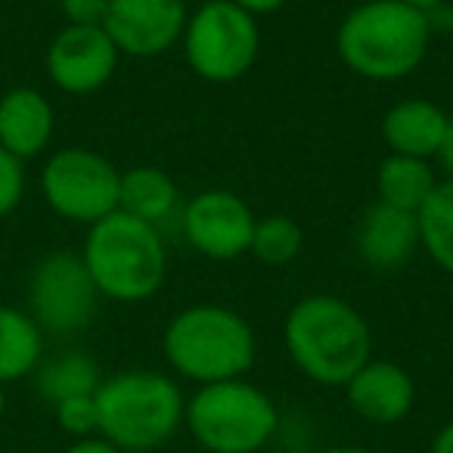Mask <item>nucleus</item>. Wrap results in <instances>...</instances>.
<instances>
[{"mask_svg": "<svg viewBox=\"0 0 453 453\" xmlns=\"http://www.w3.org/2000/svg\"><path fill=\"white\" fill-rule=\"evenodd\" d=\"M283 342L298 372L326 388H345L372 351L364 314L329 292H314L292 304L283 323Z\"/></svg>", "mask_w": 453, "mask_h": 453, "instance_id": "obj_1", "label": "nucleus"}, {"mask_svg": "<svg viewBox=\"0 0 453 453\" xmlns=\"http://www.w3.org/2000/svg\"><path fill=\"white\" fill-rule=\"evenodd\" d=\"M432 32V16L401 0H364L339 22L335 50L357 78L401 81L422 65Z\"/></svg>", "mask_w": 453, "mask_h": 453, "instance_id": "obj_2", "label": "nucleus"}, {"mask_svg": "<svg viewBox=\"0 0 453 453\" xmlns=\"http://www.w3.org/2000/svg\"><path fill=\"white\" fill-rule=\"evenodd\" d=\"M165 360L177 376L211 385L246 379L258 357L252 323L224 304H193L165 326Z\"/></svg>", "mask_w": 453, "mask_h": 453, "instance_id": "obj_3", "label": "nucleus"}, {"mask_svg": "<svg viewBox=\"0 0 453 453\" xmlns=\"http://www.w3.org/2000/svg\"><path fill=\"white\" fill-rule=\"evenodd\" d=\"M81 258L100 298L137 304L152 298L168 273V252L158 226L119 211L88 226Z\"/></svg>", "mask_w": 453, "mask_h": 453, "instance_id": "obj_4", "label": "nucleus"}, {"mask_svg": "<svg viewBox=\"0 0 453 453\" xmlns=\"http://www.w3.org/2000/svg\"><path fill=\"white\" fill-rule=\"evenodd\" d=\"M180 385L165 372L125 370L96 388L100 434L125 453H150L168 444L183 426Z\"/></svg>", "mask_w": 453, "mask_h": 453, "instance_id": "obj_5", "label": "nucleus"}, {"mask_svg": "<svg viewBox=\"0 0 453 453\" xmlns=\"http://www.w3.org/2000/svg\"><path fill=\"white\" fill-rule=\"evenodd\" d=\"M183 426L208 453H258L280 428V410L267 391L246 379L199 385L183 410Z\"/></svg>", "mask_w": 453, "mask_h": 453, "instance_id": "obj_6", "label": "nucleus"}, {"mask_svg": "<svg viewBox=\"0 0 453 453\" xmlns=\"http://www.w3.org/2000/svg\"><path fill=\"white\" fill-rule=\"evenodd\" d=\"M180 44L189 69L202 81L234 84L258 63V19L236 7L234 0H205L196 13H189Z\"/></svg>", "mask_w": 453, "mask_h": 453, "instance_id": "obj_7", "label": "nucleus"}, {"mask_svg": "<svg viewBox=\"0 0 453 453\" xmlns=\"http://www.w3.org/2000/svg\"><path fill=\"white\" fill-rule=\"evenodd\" d=\"M119 183L121 171L88 146H63L41 168V196L50 211L84 226L119 208Z\"/></svg>", "mask_w": 453, "mask_h": 453, "instance_id": "obj_8", "label": "nucleus"}, {"mask_svg": "<svg viewBox=\"0 0 453 453\" xmlns=\"http://www.w3.org/2000/svg\"><path fill=\"white\" fill-rule=\"evenodd\" d=\"M96 292L81 252L57 249L35 265L28 280V314L44 333H81L96 314Z\"/></svg>", "mask_w": 453, "mask_h": 453, "instance_id": "obj_9", "label": "nucleus"}, {"mask_svg": "<svg viewBox=\"0 0 453 453\" xmlns=\"http://www.w3.org/2000/svg\"><path fill=\"white\" fill-rule=\"evenodd\" d=\"M255 211L230 189H202L180 208L183 240L211 261H234L249 252L255 234Z\"/></svg>", "mask_w": 453, "mask_h": 453, "instance_id": "obj_10", "label": "nucleus"}, {"mask_svg": "<svg viewBox=\"0 0 453 453\" xmlns=\"http://www.w3.org/2000/svg\"><path fill=\"white\" fill-rule=\"evenodd\" d=\"M119 47L103 26H65L47 47V75L53 88L69 96L96 94L119 69Z\"/></svg>", "mask_w": 453, "mask_h": 453, "instance_id": "obj_11", "label": "nucleus"}, {"mask_svg": "<svg viewBox=\"0 0 453 453\" xmlns=\"http://www.w3.org/2000/svg\"><path fill=\"white\" fill-rule=\"evenodd\" d=\"M187 0H109L103 28L121 57L152 59L180 44Z\"/></svg>", "mask_w": 453, "mask_h": 453, "instance_id": "obj_12", "label": "nucleus"}, {"mask_svg": "<svg viewBox=\"0 0 453 453\" xmlns=\"http://www.w3.org/2000/svg\"><path fill=\"white\" fill-rule=\"evenodd\" d=\"M345 401L360 419L372 426H395L413 410L416 385L401 364L370 357L345 382Z\"/></svg>", "mask_w": 453, "mask_h": 453, "instance_id": "obj_13", "label": "nucleus"}, {"mask_svg": "<svg viewBox=\"0 0 453 453\" xmlns=\"http://www.w3.org/2000/svg\"><path fill=\"white\" fill-rule=\"evenodd\" d=\"M354 249L372 271H397L419 252V220L385 202H372L354 226Z\"/></svg>", "mask_w": 453, "mask_h": 453, "instance_id": "obj_14", "label": "nucleus"}, {"mask_svg": "<svg viewBox=\"0 0 453 453\" xmlns=\"http://www.w3.org/2000/svg\"><path fill=\"white\" fill-rule=\"evenodd\" d=\"M57 131L53 103L38 88H10L0 94V146L19 162L41 156Z\"/></svg>", "mask_w": 453, "mask_h": 453, "instance_id": "obj_15", "label": "nucleus"}, {"mask_svg": "<svg viewBox=\"0 0 453 453\" xmlns=\"http://www.w3.org/2000/svg\"><path fill=\"white\" fill-rule=\"evenodd\" d=\"M447 119L450 115L432 100L422 96H410L401 100L385 112L382 119V140L395 156L410 158H434L441 150V140L447 131Z\"/></svg>", "mask_w": 453, "mask_h": 453, "instance_id": "obj_16", "label": "nucleus"}, {"mask_svg": "<svg viewBox=\"0 0 453 453\" xmlns=\"http://www.w3.org/2000/svg\"><path fill=\"white\" fill-rule=\"evenodd\" d=\"M180 208V189L171 180L168 171L156 165H137V168L121 171L119 183V211L146 220L152 226H162L174 218Z\"/></svg>", "mask_w": 453, "mask_h": 453, "instance_id": "obj_17", "label": "nucleus"}, {"mask_svg": "<svg viewBox=\"0 0 453 453\" xmlns=\"http://www.w3.org/2000/svg\"><path fill=\"white\" fill-rule=\"evenodd\" d=\"M44 360V329L28 311L0 304V385L32 376Z\"/></svg>", "mask_w": 453, "mask_h": 453, "instance_id": "obj_18", "label": "nucleus"}, {"mask_svg": "<svg viewBox=\"0 0 453 453\" xmlns=\"http://www.w3.org/2000/svg\"><path fill=\"white\" fill-rule=\"evenodd\" d=\"M438 187L432 165L426 158H410V156H388L379 162L376 168V202H385L401 211H419L432 189Z\"/></svg>", "mask_w": 453, "mask_h": 453, "instance_id": "obj_19", "label": "nucleus"}, {"mask_svg": "<svg viewBox=\"0 0 453 453\" xmlns=\"http://www.w3.org/2000/svg\"><path fill=\"white\" fill-rule=\"evenodd\" d=\"M100 382H103L100 366L84 351H63L50 360H41L38 370H35L38 395L44 401H50L53 407L59 401H69V397L96 395Z\"/></svg>", "mask_w": 453, "mask_h": 453, "instance_id": "obj_20", "label": "nucleus"}, {"mask_svg": "<svg viewBox=\"0 0 453 453\" xmlns=\"http://www.w3.org/2000/svg\"><path fill=\"white\" fill-rule=\"evenodd\" d=\"M419 220V246L441 271L453 273V177L438 180L426 205L416 211Z\"/></svg>", "mask_w": 453, "mask_h": 453, "instance_id": "obj_21", "label": "nucleus"}, {"mask_svg": "<svg viewBox=\"0 0 453 453\" xmlns=\"http://www.w3.org/2000/svg\"><path fill=\"white\" fill-rule=\"evenodd\" d=\"M304 249V230L289 214H267L255 220V234L249 255L267 267H286L302 255Z\"/></svg>", "mask_w": 453, "mask_h": 453, "instance_id": "obj_22", "label": "nucleus"}, {"mask_svg": "<svg viewBox=\"0 0 453 453\" xmlns=\"http://www.w3.org/2000/svg\"><path fill=\"white\" fill-rule=\"evenodd\" d=\"M57 422L65 434H72L75 441L94 438L100 434V413H96V395H81L59 401L57 407Z\"/></svg>", "mask_w": 453, "mask_h": 453, "instance_id": "obj_23", "label": "nucleus"}, {"mask_svg": "<svg viewBox=\"0 0 453 453\" xmlns=\"http://www.w3.org/2000/svg\"><path fill=\"white\" fill-rule=\"evenodd\" d=\"M26 196V162L0 146V220L13 214Z\"/></svg>", "mask_w": 453, "mask_h": 453, "instance_id": "obj_24", "label": "nucleus"}, {"mask_svg": "<svg viewBox=\"0 0 453 453\" xmlns=\"http://www.w3.org/2000/svg\"><path fill=\"white\" fill-rule=\"evenodd\" d=\"M65 26H103L109 0H59Z\"/></svg>", "mask_w": 453, "mask_h": 453, "instance_id": "obj_25", "label": "nucleus"}, {"mask_svg": "<svg viewBox=\"0 0 453 453\" xmlns=\"http://www.w3.org/2000/svg\"><path fill=\"white\" fill-rule=\"evenodd\" d=\"M65 453H125L121 447H115L112 441H106L103 434H94V438H81L69 447Z\"/></svg>", "mask_w": 453, "mask_h": 453, "instance_id": "obj_26", "label": "nucleus"}, {"mask_svg": "<svg viewBox=\"0 0 453 453\" xmlns=\"http://www.w3.org/2000/svg\"><path fill=\"white\" fill-rule=\"evenodd\" d=\"M234 4L258 19V16H271V13H277V10H283L289 0H234Z\"/></svg>", "mask_w": 453, "mask_h": 453, "instance_id": "obj_27", "label": "nucleus"}, {"mask_svg": "<svg viewBox=\"0 0 453 453\" xmlns=\"http://www.w3.org/2000/svg\"><path fill=\"white\" fill-rule=\"evenodd\" d=\"M441 162V168L447 171V177H453V115L447 119V131H444V140H441V150L434 156Z\"/></svg>", "mask_w": 453, "mask_h": 453, "instance_id": "obj_28", "label": "nucleus"}, {"mask_svg": "<svg viewBox=\"0 0 453 453\" xmlns=\"http://www.w3.org/2000/svg\"><path fill=\"white\" fill-rule=\"evenodd\" d=\"M432 453H453V422L438 428V434L432 441Z\"/></svg>", "mask_w": 453, "mask_h": 453, "instance_id": "obj_29", "label": "nucleus"}, {"mask_svg": "<svg viewBox=\"0 0 453 453\" xmlns=\"http://www.w3.org/2000/svg\"><path fill=\"white\" fill-rule=\"evenodd\" d=\"M401 4H407V7L419 10V13H426V16H434L441 7H444L447 0H401Z\"/></svg>", "mask_w": 453, "mask_h": 453, "instance_id": "obj_30", "label": "nucleus"}, {"mask_svg": "<svg viewBox=\"0 0 453 453\" xmlns=\"http://www.w3.org/2000/svg\"><path fill=\"white\" fill-rule=\"evenodd\" d=\"M326 453H372L366 447H354V444H339V447H329Z\"/></svg>", "mask_w": 453, "mask_h": 453, "instance_id": "obj_31", "label": "nucleus"}, {"mask_svg": "<svg viewBox=\"0 0 453 453\" xmlns=\"http://www.w3.org/2000/svg\"><path fill=\"white\" fill-rule=\"evenodd\" d=\"M4 407H7V397H4V385H0V416H4Z\"/></svg>", "mask_w": 453, "mask_h": 453, "instance_id": "obj_32", "label": "nucleus"}]
</instances>
